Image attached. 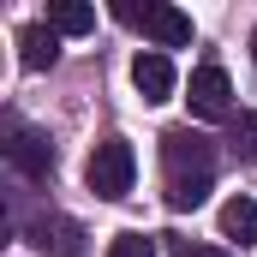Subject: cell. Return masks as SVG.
<instances>
[{
    "mask_svg": "<svg viewBox=\"0 0 257 257\" xmlns=\"http://www.w3.org/2000/svg\"><path fill=\"white\" fill-rule=\"evenodd\" d=\"M162 162H168V209H197L215 186V144L192 126L162 132Z\"/></svg>",
    "mask_w": 257,
    "mask_h": 257,
    "instance_id": "cell-1",
    "label": "cell"
},
{
    "mask_svg": "<svg viewBox=\"0 0 257 257\" xmlns=\"http://www.w3.org/2000/svg\"><path fill=\"white\" fill-rule=\"evenodd\" d=\"M132 180H138V156H132L126 138H102L96 144V156L84 162V186L96 197H108V203H120L132 192Z\"/></svg>",
    "mask_w": 257,
    "mask_h": 257,
    "instance_id": "cell-2",
    "label": "cell"
},
{
    "mask_svg": "<svg viewBox=\"0 0 257 257\" xmlns=\"http://www.w3.org/2000/svg\"><path fill=\"white\" fill-rule=\"evenodd\" d=\"M0 150H6V162L24 174V180H48L54 174V144H48V132H36L30 120H18V114H6L0 120Z\"/></svg>",
    "mask_w": 257,
    "mask_h": 257,
    "instance_id": "cell-3",
    "label": "cell"
},
{
    "mask_svg": "<svg viewBox=\"0 0 257 257\" xmlns=\"http://www.w3.org/2000/svg\"><path fill=\"white\" fill-rule=\"evenodd\" d=\"M114 12H120L126 24H138V30H144V36H150V42H156L162 54H168V48H186V42H192V18H186L180 6H168V0H150V6H132V0H120Z\"/></svg>",
    "mask_w": 257,
    "mask_h": 257,
    "instance_id": "cell-4",
    "label": "cell"
},
{
    "mask_svg": "<svg viewBox=\"0 0 257 257\" xmlns=\"http://www.w3.org/2000/svg\"><path fill=\"white\" fill-rule=\"evenodd\" d=\"M186 102H192V114H197V120H233V114H239V108H233V78H227L215 60L192 72V84H186Z\"/></svg>",
    "mask_w": 257,
    "mask_h": 257,
    "instance_id": "cell-5",
    "label": "cell"
},
{
    "mask_svg": "<svg viewBox=\"0 0 257 257\" xmlns=\"http://www.w3.org/2000/svg\"><path fill=\"white\" fill-rule=\"evenodd\" d=\"M30 239H36L42 257H90V233H84V221H72V215H42V221L30 227Z\"/></svg>",
    "mask_w": 257,
    "mask_h": 257,
    "instance_id": "cell-6",
    "label": "cell"
},
{
    "mask_svg": "<svg viewBox=\"0 0 257 257\" xmlns=\"http://www.w3.org/2000/svg\"><path fill=\"white\" fill-rule=\"evenodd\" d=\"M132 84H138L144 102H168V96H174V60H168L162 48H144V54L132 60Z\"/></svg>",
    "mask_w": 257,
    "mask_h": 257,
    "instance_id": "cell-7",
    "label": "cell"
},
{
    "mask_svg": "<svg viewBox=\"0 0 257 257\" xmlns=\"http://www.w3.org/2000/svg\"><path fill=\"white\" fill-rule=\"evenodd\" d=\"M18 60H24V72H48V66L60 60L54 24H24V30H18Z\"/></svg>",
    "mask_w": 257,
    "mask_h": 257,
    "instance_id": "cell-8",
    "label": "cell"
},
{
    "mask_svg": "<svg viewBox=\"0 0 257 257\" xmlns=\"http://www.w3.org/2000/svg\"><path fill=\"white\" fill-rule=\"evenodd\" d=\"M221 239H233V245H257V197H227L221 203Z\"/></svg>",
    "mask_w": 257,
    "mask_h": 257,
    "instance_id": "cell-9",
    "label": "cell"
},
{
    "mask_svg": "<svg viewBox=\"0 0 257 257\" xmlns=\"http://www.w3.org/2000/svg\"><path fill=\"white\" fill-rule=\"evenodd\" d=\"M48 24H54V36H90V30H96V6H84V0H54V6H48Z\"/></svg>",
    "mask_w": 257,
    "mask_h": 257,
    "instance_id": "cell-10",
    "label": "cell"
},
{
    "mask_svg": "<svg viewBox=\"0 0 257 257\" xmlns=\"http://www.w3.org/2000/svg\"><path fill=\"white\" fill-rule=\"evenodd\" d=\"M227 144H233L239 162H257V108H239L227 120Z\"/></svg>",
    "mask_w": 257,
    "mask_h": 257,
    "instance_id": "cell-11",
    "label": "cell"
},
{
    "mask_svg": "<svg viewBox=\"0 0 257 257\" xmlns=\"http://www.w3.org/2000/svg\"><path fill=\"white\" fill-rule=\"evenodd\" d=\"M108 257H156V239L150 233H114L108 239Z\"/></svg>",
    "mask_w": 257,
    "mask_h": 257,
    "instance_id": "cell-12",
    "label": "cell"
},
{
    "mask_svg": "<svg viewBox=\"0 0 257 257\" xmlns=\"http://www.w3.org/2000/svg\"><path fill=\"white\" fill-rule=\"evenodd\" d=\"M174 257H227V251H215V245H180Z\"/></svg>",
    "mask_w": 257,
    "mask_h": 257,
    "instance_id": "cell-13",
    "label": "cell"
},
{
    "mask_svg": "<svg viewBox=\"0 0 257 257\" xmlns=\"http://www.w3.org/2000/svg\"><path fill=\"white\" fill-rule=\"evenodd\" d=\"M251 60H257V30H251Z\"/></svg>",
    "mask_w": 257,
    "mask_h": 257,
    "instance_id": "cell-14",
    "label": "cell"
}]
</instances>
